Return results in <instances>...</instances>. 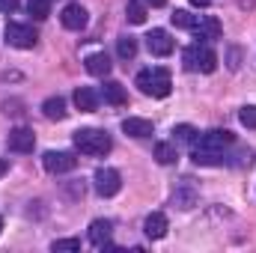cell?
I'll list each match as a JSON object with an SVG mask.
<instances>
[{
	"instance_id": "4316f807",
	"label": "cell",
	"mask_w": 256,
	"mask_h": 253,
	"mask_svg": "<svg viewBox=\"0 0 256 253\" xmlns=\"http://www.w3.org/2000/svg\"><path fill=\"white\" fill-rule=\"evenodd\" d=\"M51 250H54V253H63V250H80V242H78V238H57V242L51 244Z\"/></svg>"
},
{
	"instance_id": "52a82bcc",
	"label": "cell",
	"mask_w": 256,
	"mask_h": 253,
	"mask_svg": "<svg viewBox=\"0 0 256 253\" xmlns=\"http://www.w3.org/2000/svg\"><path fill=\"white\" fill-rule=\"evenodd\" d=\"M196 143H200L202 149H226V146H232V143H236V134H232V131H226V128H212V131L200 134V137H196Z\"/></svg>"
},
{
	"instance_id": "f546056e",
	"label": "cell",
	"mask_w": 256,
	"mask_h": 253,
	"mask_svg": "<svg viewBox=\"0 0 256 253\" xmlns=\"http://www.w3.org/2000/svg\"><path fill=\"white\" fill-rule=\"evenodd\" d=\"M230 68H238V51L236 48L230 51Z\"/></svg>"
},
{
	"instance_id": "f1b7e54d",
	"label": "cell",
	"mask_w": 256,
	"mask_h": 253,
	"mask_svg": "<svg viewBox=\"0 0 256 253\" xmlns=\"http://www.w3.org/2000/svg\"><path fill=\"white\" fill-rule=\"evenodd\" d=\"M18 9V0H0V12H15Z\"/></svg>"
},
{
	"instance_id": "8992f818",
	"label": "cell",
	"mask_w": 256,
	"mask_h": 253,
	"mask_svg": "<svg viewBox=\"0 0 256 253\" xmlns=\"http://www.w3.org/2000/svg\"><path fill=\"white\" fill-rule=\"evenodd\" d=\"M42 164H45V170L48 173H54V176H63V173H72L74 167H78V158H74V152H45L42 155Z\"/></svg>"
},
{
	"instance_id": "83f0119b",
	"label": "cell",
	"mask_w": 256,
	"mask_h": 253,
	"mask_svg": "<svg viewBox=\"0 0 256 253\" xmlns=\"http://www.w3.org/2000/svg\"><path fill=\"white\" fill-rule=\"evenodd\" d=\"M238 120H242V126L244 128H256V108L254 104L242 108V110H238Z\"/></svg>"
},
{
	"instance_id": "ffe728a7",
	"label": "cell",
	"mask_w": 256,
	"mask_h": 253,
	"mask_svg": "<svg viewBox=\"0 0 256 253\" xmlns=\"http://www.w3.org/2000/svg\"><path fill=\"white\" fill-rule=\"evenodd\" d=\"M122 131L128 137H152V122L149 120H137V116H128L122 122Z\"/></svg>"
},
{
	"instance_id": "5b68a950",
	"label": "cell",
	"mask_w": 256,
	"mask_h": 253,
	"mask_svg": "<svg viewBox=\"0 0 256 253\" xmlns=\"http://www.w3.org/2000/svg\"><path fill=\"white\" fill-rule=\"evenodd\" d=\"M3 36H6V45H12V48H33L36 39H39L33 27H27V24H15V21L6 24Z\"/></svg>"
},
{
	"instance_id": "8fae6325",
	"label": "cell",
	"mask_w": 256,
	"mask_h": 253,
	"mask_svg": "<svg viewBox=\"0 0 256 253\" xmlns=\"http://www.w3.org/2000/svg\"><path fill=\"white\" fill-rule=\"evenodd\" d=\"M191 30H194V36H196L200 42H212V39H220V21H218V18H212V15L200 18V21L194 24Z\"/></svg>"
},
{
	"instance_id": "6da1fadb",
	"label": "cell",
	"mask_w": 256,
	"mask_h": 253,
	"mask_svg": "<svg viewBox=\"0 0 256 253\" xmlns=\"http://www.w3.org/2000/svg\"><path fill=\"white\" fill-rule=\"evenodd\" d=\"M72 140H74V149L80 155H92V158H102V155H108L114 149L110 134L102 131V128H80V131L72 134Z\"/></svg>"
},
{
	"instance_id": "9c48e42d",
	"label": "cell",
	"mask_w": 256,
	"mask_h": 253,
	"mask_svg": "<svg viewBox=\"0 0 256 253\" xmlns=\"http://www.w3.org/2000/svg\"><path fill=\"white\" fill-rule=\"evenodd\" d=\"M173 39H170V33L167 30H152L149 36H146V48H149V54H155V57H170L173 54Z\"/></svg>"
},
{
	"instance_id": "5bb4252c",
	"label": "cell",
	"mask_w": 256,
	"mask_h": 253,
	"mask_svg": "<svg viewBox=\"0 0 256 253\" xmlns=\"http://www.w3.org/2000/svg\"><path fill=\"white\" fill-rule=\"evenodd\" d=\"M191 158H194L196 167H220V164H226L224 149H202V146H196Z\"/></svg>"
},
{
	"instance_id": "ba28073f",
	"label": "cell",
	"mask_w": 256,
	"mask_h": 253,
	"mask_svg": "<svg viewBox=\"0 0 256 253\" xmlns=\"http://www.w3.org/2000/svg\"><path fill=\"white\" fill-rule=\"evenodd\" d=\"M33 146H36V134H33V128L18 126V128L9 131V149H12V152L27 155V152H33Z\"/></svg>"
},
{
	"instance_id": "7a4b0ae2",
	"label": "cell",
	"mask_w": 256,
	"mask_h": 253,
	"mask_svg": "<svg viewBox=\"0 0 256 253\" xmlns=\"http://www.w3.org/2000/svg\"><path fill=\"white\" fill-rule=\"evenodd\" d=\"M137 86H140V92H143V96L167 98V96H170L173 80H170V72H167V68L155 66V68H143V72L137 74Z\"/></svg>"
},
{
	"instance_id": "1f68e13d",
	"label": "cell",
	"mask_w": 256,
	"mask_h": 253,
	"mask_svg": "<svg viewBox=\"0 0 256 253\" xmlns=\"http://www.w3.org/2000/svg\"><path fill=\"white\" fill-rule=\"evenodd\" d=\"M194 6H200V9H206V6H208V3H212V0H191Z\"/></svg>"
},
{
	"instance_id": "836d02e7",
	"label": "cell",
	"mask_w": 256,
	"mask_h": 253,
	"mask_svg": "<svg viewBox=\"0 0 256 253\" xmlns=\"http://www.w3.org/2000/svg\"><path fill=\"white\" fill-rule=\"evenodd\" d=\"M0 230H3V218H0Z\"/></svg>"
},
{
	"instance_id": "603a6c76",
	"label": "cell",
	"mask_w": 256,
	"mask_h": 253,
	"mask_svg": "<svg viewBox=\"0 0 256 253\" xmlns=\"http://www.w3.org/2000/svg\"><path fill=\"white\" fill-rule=\"evenodd\" d=\"M126 18H128V24H143V21H146V3L128 0V6H126Z\"/></svg>"
},
{
	"instance_id": "484cf974",
	"label": "cell",
	"mask_w": 256,
	"mask_h": 253,
	"mask_svg": "<svg viewBox=\"0 0 256 253\" xmlns=\"http://www.w3.org/2000/svg\"><path fill=\"white\" fill-rule=\"evenodd\" d=\"M170 21H173V24H176V27H185V30H191L194 24H196V21H200V15H191V12H188V9H176V12H173V15H170Z\"/></svg>"
},
{
	"instance_id": "3957f363",
	"label": "cell",
	"mask_w": 256,
	"mask_h": 253,
	"mask_svg": "<svg viewBox=\"0 0 256 253\" xmlns=\"http://www.w3.org/2000/svg\"><path fill=\"white\" fill-rule=\"evenodd\" d=\"M182 63L188 72H202V74H212L218 68V54L208 48V42H194L182 51Z\"/></svg>"
},
{
	"instance_id": "d6a6232c",
	"label": "cell",
	"mask_w": 256,
	"mask_h": 253,
	"mask_svg": "<svg viewBox=\"0 0 256 253\" xmlns=\"http://www.w3.org/2000/svg\"><path fill=\"white\" fill-rule=\"evenodd\" d=\"M146 3H149V6H155V9H158V6H164V3H167V0H146Z\"/></svg>"
},
{
	"instance_id": "277c9868",
	"label": "cell",
	"mask_w": 256,
	"mask_h": 253,
	"mask_svg": "<svg viewBox=\"0 0 256 253\" xmlns=\"http://www.w3.org/2000/svg\"><path fill=\"white\" fill-rule=\"evenodd\" d=\"M92 188H96L98 196H114V194H120V188H122V176L114 167H102L92 176Z\"/></svg>"
},
{
	"instance_id": "30bf717a",
	"label": "cell",
	"mask_w": 256,
	"mask_h": 253,
	"mask_svg": "<svg viewBox=\"0 0 256 253\" xmlns=\"http://www.w3.org/2000/svg\"><path fill=\"white\" fill-rule=\"evenodd\" d=\"M60 21H63L66 30H84L86 27V9L80 3H66L63 12H60Z\"/></svg>"
},
{
	"instance_id": "e0dca14e",
	"label": "cell",
	"mask_w": 256,
	"mask_h": 253,
	"mask_svg": "<svg viewBox=\"0 0 256 253\" xmlns=\"http://www.w3.org/2000/svg\"><path fill=\"white\" fill-rule=\"evenodd\" d=\"M173 206L182 208V212H188V208L196 206V188L191 185V179H185V185L176 188V194H173Z\"/></svg>"
},
{
	"instance_id": "d6986e66",
	"label": "cell",
	"mask_w": 256,
	"mask_h": 253,
	"mask_svg": "<svg viewBox=\"0 0 256 253\" xmlns=\"http://www.w3.org/2000/svg\"><path fill=\"white\" fill-rule=\"evenodd\" d=\"M42 114H45V120H54V122H60L66 120V98L60 96H51V98H45V104H42Z\"/></svg>"
},
{
	"instance_id": "4fadbf2b",
	"label": "cell",
	"mask_w": 256,
	"mask_h": 253,
	"mask_svg": "<svg viewBox=\"0 0 256 253\" xmlns=\"http://www.w3.org/2000/svg\"><path fill=\"white\" fill-rule=\"evenodd\" d=\"M110 232H114V224H110V220H102V218H98V220L90 224V242H92L98 250H104V248L110 244Z\"/></svg>"
},
{
	"instance_id": "7402d4cb",
	"label": "cell",
	"mask_w": 256,
	"mask_h": 253,
	"mask_svg": "<svg viewBox=\"0 0 256 253\" xmlns=\"http://www.w3.org/2000/svg\"><path fill=\"white\" fill-rule=\"evenodd\" d=\"M116 54H120L122 60H134V54H137V39H134V36H120V39H116Z\"/></svg>"
},
{
	"instance_id": "cb8c5ba5",
	"label": "cell",
	"mask_w": 256,
	"mask_h": 253,
	"mask_svg": "<svg viewBox=\"0 0 256 253\" xmlns=\"http://www.w3.org/2000/svg\"><path fill=\"white\" fill-rule=\"evenodd\" d=\"M27 12L36 18V21H45L51 15V0H27Z\"/></svg>"
},
{
	"instance_id": "4dcf8cb0",
	"label": "cell",
	"mask_w": 256,
	"mask_h": 253,
	"mask_svg": "<svg viewBox=\"0 0 256 253\" xmlns=\"http://www.w3.org/2000/svg\"><path fill=\"white\" fill-rule=\"evenodd\" d=\"M9 173V161L6 158H0V176H6Z\"/></svg>"
},
{
	"instance_id": "ac0fdd59",
	"label": "cell",
	"mask_w": 256,
	"mask_h": 253,
	"mask_svg": "<svg viewBox=\"0 0 256 253\" xmlns=\"http://www.w3.org/2000/svg\"><path fill=\"white\" fill-rule=\"evenodd\" d=\"M143 230H146V236H149V238H155V242H158V238H164V236H167V218H164L161 212H152V214L146 218Z\"/></svg>"
},
{
	"instance_id": "2e32d148",
	"label": "cell",
	"mask_w": 256,
	"mask_h": 253,
	"mask_svg": "<svg viewBox=\"0 0 256 253\" xmlns=\"http://www.w3.org/2000/svg\"><path fill=\"white\" fill-rule=\"evenodd\" d=\"M84 63H86V72H90V74H96V78H108V74H110V66H114V63H110V57H108L104 51L90 54Z\"/></svg>"
},
{
	"instance_id": "7c38bea8",
	"label": "cell",
	"mask_w": 256,
	"mask_h": 253,
	"mask_svg": "<svg viewBox=\"0 0 256 253\" xmlns=\"http://www.w3.org/2000/svg\"><path fill=\"white\" fill-rule=\"evenodd\" d=\"M72 98H74V108H78V110H84V114L96 110V108H98V102H102L98 90H92V86H78Z\"/></svg>"
},
{
	"instance_id": "44dd1931",
	"label": "cell",
	"mask_w": 256,
	"mask_h": 253,
	"mask_svg": "<svg viewBox=\"0 0 256 253\" xmlns=\"http://www.w3.org/2000/svg\"><path fill=\"white\" fill-rule=\"evenodd\" d=\"M176 158H179L176 143H158V146H155V161H158V164L170 167V164H176Z\"/></svg>"
},
{
	"instance_id": "9a60e30c",
	"label": "cell",
	"mask_w": 256,
	"mask_h": 253,
	"mask_svg": "<svg viewBox=\"0 0 256 253\" xmlns=\"http://www.w3.org/2000/svg\"><path fill=\"white\" fill-rule=\"evenodd\" d=\"M98 96H102L108 104H114V108H122V104L128 102L126 86H122L120 80H104V84H102V90H98Z\"/></svg>"
},
{
	"instance_id": "d4e9b609",
	"label": "cell",
	"mask_w": 256,
	"mask_h": 253,
	"mask_svg": "<svg viewBox=\"0 0 256 253\" xmlns=\"http://www.w3.org/2000/svg\"><path fill=\"white\" fill-rule=\"evenodd\" d=\"M200 131L194 126H176L173 128V143H196Z\"/></svg>"
}]
</instances>
